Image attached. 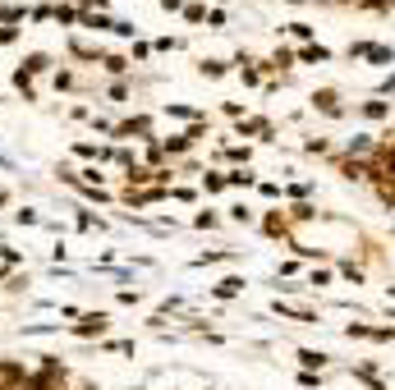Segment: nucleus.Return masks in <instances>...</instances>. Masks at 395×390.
<instances>
[{
    "mask_svg": "<svg viewBox=\"0 0 395 390\" xmlns=\"http://www.w3.org/2000/svg\"><path fill=\"white\" fill-rule=\"evenodd\" d=\"M46 69H51V56H46V51H33V56L19 65V74L23 78H37V74H46Z\"/></svg>",
    "mask_w": 395,
    "mask_h": 390,
    "instance_id": "obj_1",
    "label": "nucleus"
},
{
    "mask_svg": "<svg viewBox=\"0 0 395 390\" xmlns=\"http://www.w3.org/2000/svg\"><path fill=\"white\" fill-rule=\"evenodd\" d=\"M69 51H74L78 60H97V56H101L97 46H83V42H69Z\"/></svg>",
    "mask_w": 395,
    "mask_h": 390,
    "instance_id": "obj_6",
    "label": "nucleus"
},
{
    "mask_svg": "<svg viewBox=\"0 0 395 390\" xmlns=\"http://www.w3.org/2000/svg\"><path fill=\"white\" fill-rule=\"evenodd\" d=\"M124 179H129V184H147V179H156V170H147V166H129V170H124Z\"/></svg>",
    "mask_w": 395,
    "mask_h": 390,
    "instance_id": "obj_3",
    "label": "nucleus"
},
{
    "mask_svg": "<svg viewBox=\"0 0 395 390\" xmlns=\"http://www.w3.org/2000/svg\"><path fill=\"white\" fill-rule=\"evenodd\" d=\"M239 285H244V280H221V285H216V299H230V294H239Z\"/></svg>",
    "mask_w": 395,
    "mask_h": 390,
    "instance_id": "obj_5",
    "label": "nucleus"
},
{
    "mask_svg": "<svg viewBox=\"0 0 395 390\" xmlns=\"http://www.w3.org/2000/svg\"><path fill=\"white\" fill-rule=\"evenodd\" d=\"M106 326H110V322H106V312H88V317L74 326V335H101Z\"/></svg>",
    "mask_w": 395,
    "mask_h": 390,
    "instance_id": "obj_2",
    "label": "nucleus"
},
{
    "mask_svg": "<svg viewBox=\"0 0 395 390\" xmlns=\"http://www.w3.org/2000/svg\"><path fill=\"white\" fill-rule=\"evenodd\" d=\"M78 5H83V10H92V5H97V10H101V5H106V0H78Z\"/></svg>",
    "mask_w": 395,
    "mask_h": 390,
    "instance_id": "obj_12",
    "label": "nucleus"
},
{
    "mask_svg": "<svg viewBox=\"0 0 395 390\" xmlns=\"http://www.w3.org/2000/svg\"><path fill=\"white\" fill-rule=\"evenodd\" d=\"M313 101H318V106H322V111H327V115H336V111H341V106H336V92H318V97H313Z\"/></svg>",
    "mask_w": 395,
    "mask_h": 390,
    "instance_id": "obj_7",
    "label": "nucleus"
},
{
    "mask_svg": "<svg viewBox=\"0 0 395 390\" xmlns=\"http://www.w3.org/2000/svg\"><path fill=\"white\" fill-rule=\"evenodd\" d=\"M106 69H110V74H124V69H129V60H124V56H106Z\"/></svg>",
    "mask_w": 395,
    "mask_h": 390,
    "instance_id": "obj_8",
    "label": "nucleus"
},
{
    "mask_svg": "<svg viewBox=\"0 0 395 390\" xmlns=\"http://www.w3.org/2000/svg\"><path fill=\"white\" fill-rule=\"evenodd\" d=\"M327 56H331L327 46H308V51H304V60H327Z\"/></svg>",
    "mask_w": 395,
    "mask_h": 390,
    "instance_id": "obj_11",
    "label": "nucleus"
},
{
    "mask_svg": "<svg viewBox=\"0 0 395 390\" xmlns=\"http://www.w3.org/2000/svg\"><path fill=\"white\" fill-rule=\"evenodd\" d=\"M5 202H10V193H5V189H0V207H5Z\"/></svg>",
    "mask_w": 395,
    "mask_h": 390,
    "instance_id": "obj_13",
    "label": "nucleus"
},
{
    "mask_svg": "<svg viewBox=\"0 0 395 390\" xmlns=\"http://www.w3.org/2000/svg\"><path fill=\"white\" fill-rule=\"evenodd\" d=\"M74 83H78V78L69 74V69H60V74H55V88H74Z\"/></svg>",
    "mask_w": 395,
    "mask_h": 390,
    "instance_id": "obj_10",
    "label": "nucleus"
},
{
    "mask_svg": "<svg viewBox=\"0 0 395 390\" xmlns=\"http://www.w3.org/2000/svg\"><path fill=\"white\" fill-rule=\"evenodd\" d=\"M202 74H211V78H221V74H225V65H221V60H202Z\"/></svg>",
    "mask_w": 395,
    "mask_h": 390,
    "instance_id": "obj_9",
    "label": "nucleus"
},
{
    "mask_svg": "<svg viewBox=\"0 0 395 390\" xmlns=\"http://www.w3.org/2000/svg\"><path fill=\"white\" fill-rule=\"evenodd\" d=\"M299 363H304V368H322V363H327V354H318V349H304V354H299Z\"/></svg>",
    "mask_w": 395,
    "mask_h": 390,
    "instance_id": "obj_4",
    "label": "nucleus"
}]
</instances>
